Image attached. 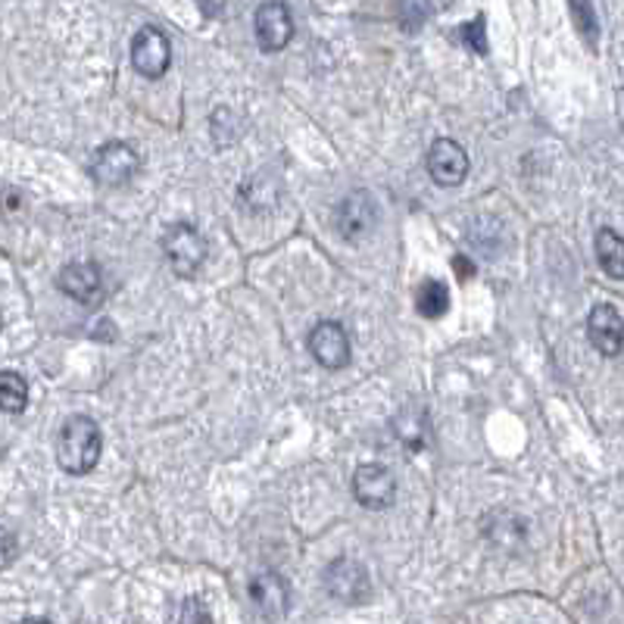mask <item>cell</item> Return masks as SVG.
<instances>
[{"instance_id": "9c48e42d", "label": "cell", "mask_w": 624, "mask_h": 624, "mask_svg": "<svg viewBox=\"0 0 624 624\" xmlns=\"http://www.w3.org/2000/svg\"><path fill=\"white\" fill-rule=\"evenodd\" d=\"M309 353L328 372L350 366V338L341 322H319L309 331Z\"/></svg>"}, {"instance_id": "ac0fdd59", "label": "cell", "mask_w": 624, "mask_h": 624, "mask_svg": "<svg viewBox=\"0 0 624 624\" xmlns=\"http://www.w3.org/2000/svg\"><path fill=\"white\" fill-rule=\"evenodd\" d=\"M568 13H572V20H575V25H578L584 44H587L590 50H597V42H600L597 7H593V3H572V7H568Z\"/></svg>"}, {"instance_id": "cb8c5ba5", "label": "cell", "mask_w": 624, "mask_h": 624, "mask_svg": "<svg viewBox=\"0 0 624 624\" xmlns=\"http://www.w3.org/2000/svg\"><path fill=\"white\" fill-rule=\"evenodd\" d=\"M200 10H203V13H207V16H222V13H225V7H222V3H200Z\"/></svg>"}, {"instance_id": "7402d4cb", "label": "cell", "mask_w": 624, "mask_h": 624, "mask_svg": "<svg viewBox=\"0 0 624 624\" xmlns=\"http://www.w3.org/2000/svg\"><path fill=\"white\" fill-rule=\"evenodd\" d=\"M452 269H456V272H459V279L462 281H469L474 275V266L472 262H469V259L466 257H456L452 259Z\"/></svg>"}, {"instance_id": "5bb4252c", "label": "cell", "mask_w": 624, "mask_h": 624, "mask_svg": "<svg viewBox=\"0 0 624 624\" xmlns=\"http://www.w3.org/2000/svg\"><path fill=\"white\" fill-rule=\"evenodd\" d=\"M393 434L410 447V450H428L431 444V425H428V412L422 407H407V410L397 412L393 419Z\"/></svg>"}, {"instance_id": "30bf717a", "label": "cell", "mask_w": 624, "mask_h": 624, "mask_svg": "<svg viewBox=\"0 0 624 624\" xmlns=\"http://www.w3.org/2000/svg\"><path fill=\"white\" fill-rule=\"evenodd\" d=\"M254 28H257V42L266 54L287 47V42L294 38V16L287 10V3L281 0H269L259 3L257 16H254Z\"/></svg>"}, {"instance_id": "52a82bcc", "label": "cell", "mask_w": 624, "mask_h": 624, "mask_svg": "<svg viewBox=\"0 0 624 624\" xmlns=\"http://www.w3.org/2000/svg\"><path fill=\"white\" fill-rule=\"evenodd\" d=\"M428 175L440 188H459L469 175V153L452 138H437L428 151Z\"/></svg>"}, {"instance_id": "ba28073f", "label": "cell", "mask_w": 624, "mask_h": 624, "mask_svg": "<svg viewBox=\"0 0 624 624\" xmlns=\"http://www.w3.org/2000/svg\"><path fill=\"white\" fill-rule=\"evenodd\" d=\"M378 222V203L372 200L368 191H353L346 195L338 210H334V225H338V235L346 240H360L366 237Z\"/></svg>"}, {"instance_id": "d4e9b609", "label": "cell", "mask_w": 624, "mask_h": 624, "mask_svg": "<svg viewBox=\"0 0 624 624\" xmlns=\"http://www.w3.org/2000/svg\"><path fill=\"white\" fill-rule=\"evenodd\" d=\"M20 624H50V622H47V619H25V622Z\"/></svg>"}, {"instance_id": "9a60e30c", "label": "cell", "mask_w": 624, "mask_h": 624, "mask_svg": "<svg viewBox=\"0 0 624 624\" xmlns=\"http://www.w3.org/2000/svg\"><path fill=\"white\" fill-rule=\"evenodd\" d=\"M597 259L609 279H624V237L612 228L597 232Z\"/></svg>"}, {"instance_id": "7a4b0ae2", "label": "cell", "mask_w": 624, "mask_h": 624, "mask_svg": "<svg viewBox=\"0 0 624 624\" xmlns=\"http://www.w3.org/2000/svg\"><path fill=\"white\" fill-rule=\"evenodd\" d=\"M160 247H163V257L173 266L175 275H181V279L195 275L197 269L207 262V254H210L207 237L191 222H175L173 228H166Z\"/></svg>"}, {"instance_id": "7c38bea8", "label": "cell", "mask_w": 624, "mask_h": 624, "mask_svg": "<svg viewBox=\"0 0 624 624\" xmlns=\"http://www.w3.org/2000/svg\"><path fill=\"white\" fill-rule=\"evenodd\" d=\"M57 287L82 306H97L104 297V279L94 262H69L57 275Z\"/></svg>"}, {"instance_id": "8992f818", "label": "cell", "mask_w": 624, "mask_h": 624, "mask_svg": "<svg viewBox=\"0 0 624 624\" xmlns=\"http://www.w3.org/2000/svg\"><path fill=\"white\" fill-rule=\"evenodd\" d=\"M350 487H353L356 503L372 509V513L390 509L393 499H397V481H393V474H390L385 466H378V462H363V466L353 472Z\"/></svg>"}, {"instance_id": "603a6c76", "label": "cell", "mask_w": 624, "mask_h": 624, "mask_svg": "<svg viewBox=\"0 0 624 624\" xmlns=\"http://www.w3.org/2000/svg\"><path fill=\"white\" fill-rule=\"evenodd\" d=\"M13 546H16V540L10 531H3V565H10L13 562Z\"/></svg>"}, {"instance_id": "ffe728a7", "label": "cell", "mask_w": 624, "mask_h": 624, "mask_svg": "<svg viewBox=\"0 0 624 624\" xmlns=\"http://www.w3.org/2000/svg\"><path fill=\"white\" fill-rule=\"evenodd\" d=\"M178 624H210V609L200 597H188L178 609Z\"/></svg>"}, {"instance_id": "3957f363", "label": "cell", "mask_w": 624, "mask_h": 624, "mask_svg": "<svg viewBox=\"0 0 624 624\" xmlns=\"http://www.w3.org/2000/svg\"><path fill=\"white\" fill-rule=\"evenodd\" d=\"M173 63V42L163 28L156 25H141L131 38V66L144 79H163Z\"/></svg>"}, {"instance_id": "8fae6325", "label": "cell", "mask_w": 624, "mask_h": 624, "mask_svg": "<svg viewBox=\"0 0 624 624\" xmlns=\"http://www.w3.org/2000/svg\"><path fill=\"white\" fill-rule=\"evenodd\" d=\"M247 593H250V603L257 609L266 622H279L287 615V605H291V590L287 581L275 575V572H259L247 584Z\"/></svg>"}, {"instance_id": "4fadbf2b", "label": "cell", "mask_w": 624, "mask_h": 624, "mask_svg": "<svg viewBox=\"0 0 624 624\" xmlns=\"http://www.w3.org/2000/svg\"><path fill=\"white\" fill-rule=\"evenodd\" d=\"M587 338H590V344L597 346V353L619 356L624 346V319L619 316V309L609 306V303L593 306L590 316H587Z\"/></svg>"}, {"instance_id": "e0dca14e", "label": "cell", "mask_w": 624, "mask_h": 624, "mask_svg": "<svg viewBox=\"0 0 624 624\" xmlns=\"http://www.w3.org/2000/svg\"><path fill=\"white\" fill-rule=\"evenodd\" d=\"M25 403H28V385H25V378L16 375V372H0V410L7 412V415H16V412L25 410Z\"/></svg>"}, {"instance_id": "44dd1931", "label": "cell", "mask_w": 624, "mask_h": 624, "mask_svg": "<svg viewBox=\"0 0 624 624\" xmlns=\"http://www.w3.org/2000/svg\"><path fill=\"white\" fill-rule=\"evenodd\" d=\"M428 13H434V7H431V3H400V16H410V20L403 22V28H407V32H415L419 25H425Z\"/></svg>"}, {"instance_id": "d6986e66", "label": "cell", "mask_w": 624, "mask_h": 624, "mask_svg": "<svg viewBox=\"0 0 624 624\" xmlns=\"http://www.w3.org/2000/svg\"><path fill=\"white\" fill-rule=\"evenodd\" d=\"M456 42H462L466 50H474L478 57H484L487 54V22L484 16H474L472 22H462L459 28H456Z\"/></svg>"}, {"instance_id": "277c9868", "label": "cell", "mask_w": 624, "mask_h": 624, "mask_svg": "<svg viewBox=\"0 0 624 624\" xmlns=\"http://www.w3.org/2000/svg\"><path fill=\"white\" fill-rule=\"evenodd\" d=\"M141 169V156L126 141H109L91 160V178L104 188H122Z\"/></svg>"}, {"instance_id": "6da1fadb", "label": "cell", "mask_w": 624, "mask_h": 624, "mask_svg": "<svg viewBox=\"0 0 624 624\" xmlns=\"http://www.w3.org/2000/svg\"><path fill=\"white\" fill-rule=\"evenodd\" d=\"M104 450V434L94 419L87 415H69L57 437V462L69 474L94 472Z\"/></svg>"}, {"instance_id": "2e32d148", "label": "cell", "mask_w": 624, "mask_h": 624, "mask_svg": "<svg viewBox=\"0 0 624 624\" xmlns=\"http://www.w3.org/2000/svg\"><path fill=\"white\" fill-rule=\"evenodd\" d=\"M415 309H419L425 319L447 316V309H450V291H447V284L434 279L422 281V287H419V294H415Z\"/></svg>"}, {"instance_id": "5b68a950", "label": "cell", "mask_w": 624, "mask_h": 624, "mask_svg": "<svg viewBox=\"0 0 624 624\" xmlns=\"http://www.w3.org/2000/svg\"><path fill=\"white\" fill-rule=\"evenodd\" d=\"M325 590L328 597H334L338 603L344 605H363L372 597V578H368L366 565H360L356 560H334L325 568Z\"/></svg>"}]
</instances>
